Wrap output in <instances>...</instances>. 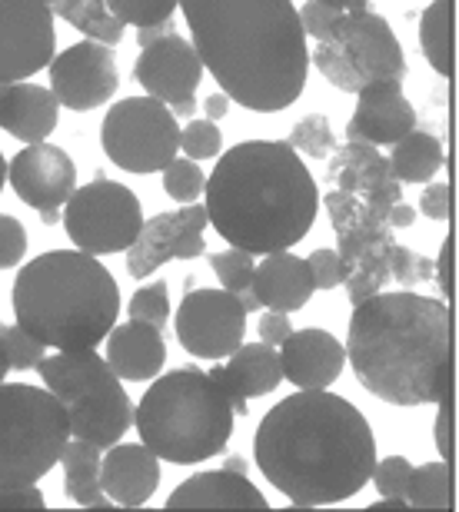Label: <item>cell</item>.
I'll use <instances>...</instances> for the list:
<instances>
[{"label":"cell","mask_w":459,"mask_h":512,"mask_svg":"<svg viewBox=\"0 0 459 512\" xmlns=\"http://www.w3.org/2000/svg\"><path fill=\"white\" fill-rule=\"evenodd\" d=\"M54 14L64 17L70 27H77L87 40L97 44H120L124 40V20H117L107 10V0H57Z\"/></svg>","instance_id":"32"},{"label":"cell","mask_w":459,"mask_h":512,"mask_svg":"<svg viewBox=\"0 0 459 512\" xmlns=\"http://www.w3.org/2000/svg\"><path fill=\"white\" fill-rule=\"evenodd\" d=\"M40 220H44V223H57V220H64V217H60V207H47V210H40Z\"/></svg>","instance_id":"58"},{"label":"cell","mask_w":459,"mask_h":512,"mask_svg":"<svg viewBox=\"0 0 459 512\" xmlns=\"http://www.w3.org/2000/svg\"><path fill=\"white\" fill-rule=\"evenodd\" d=\"M436 406H440L436 409V423H433L436 453L443 456V463L453 466V459H456V389L446 393Z\"/></svg>","instance_id":"43"},{"label":"cell","mask_w":459,"mask_h":512,"mask_svg":"<svg viewBox=\"0 0 459 512\" xmlns=\"http://www.w3.org/2000/svg\"><path fill=\"white\" fill-rule=\"evenodd\" d=\"M167 512H267L270 503L237 469H210L190 476L167 499Z\"/></svg>","instance_id":"20"},{"label":"cell","mask_w":459,"mask_h":512,"mask_svg":"<svg viewBox=\"0 0 459 512\" xmlns=\"http://www.w3.org/2000/svg\"><path fill=\"white\" fill-rule=\"evenodd\" d=\"M297 14H300L303 34L313 37V40H320V37H326V30H330L336 20H340V14H346V10L323 4V0H306L303 10H297Z\"/></svg>","instance_id":"46"},{"label":"cell","mask_w":459,"mask_h":512,"mask_svg":"<svg viewBox=\"0 0 459 512\" xmlns=\"http://www.w3.org/2000/svg\"><path fill=\"white\" fill-rule=\"evenodd\" d=\"M210 266H213V273H217V280L223 283V290L240 293V290H250V276L257 263H253V253L230 247L223 253H213Z\"/></svg>","instance_id":"39"},{"label":"cell","mask_w":459,"mask_h":512,"mask_svg":"<svg viewBox=\"0 0 459 512\" xmlns=\"http://www.w3.org/2000/svg\"><path fill=\"white\" fill-rule=\"evenodd\" d=\"M253 459L293 506H336L370 483L376 439L350 399L330 389H300L260 419Z\"/></svg>","instance_id":"1"},{"label":"cell","mask_w":459,"mask_h":512,"mask_svg":"<svg viewBox=\"0 0 459 512\" xmlns=\"http://www.w3.org/2000/svg\"><path fill=\"white\" fill-rule=\"evenodd\" d=\"M203 70L253 114L293 107L310 74V47L293 0H180Z\"/></svg>","instance_id":"2"},{"label":"cell","mask_w":459,"mask_h":512,"mask_svg":"<svg viewBox=\"0 0 459 512\" xmlns=\"http://www.w3.org/2000/svg\"><path fill=\"white\" fill-rule=\"evenodd\" d=\"M250 293L257 296L260 306H267V310L293 313L310 303L316 286H313L306 260L293 256L290 250H280V253H267L263 263L253 266Z\"/></svg>","instance_id":"26"},{"label":"cell","mask_w":459,"mask_h":512,"mask_svg":"<svg viewBox=\"0 0 459 512\" xmlns=\"http://www.w3.org/2000/svg\"><path fill=\"white\" fill-rule=\"evenodd\" d=\"M390 280H396L400 286H416V283L433 280V260H426V256L413 253L410 247H403V243H396L390 253Z\"/></svg>","instance_id":"41"},{"label":"cell","mask_w":459,"mask_h":512,"mask_svg":"<svg viewBox=\"0 0 459 512\" xmlns=\"http://www.w3.org/2000/svg\"><path fill=\"white\" fill-rule=\"evenodd\" d=\"M406 503L420 512H450L453 509V466L450 463H426L413 466Z\"/></svg>","instance_id":"33"},{"label":"cell","mask_w":459,"mask_h":512,"mask_svg":"<svg viewBox=\"0 0 459 512\" xmlns=\"http://www.w3.org/2000/svg\"><path fill=\"white\" fill-rule=\"evenodd\" d=\"M4 90H7V84H0V97H4Z\"/></svg>","instance_id":"61"},{"label":"cell","mask_w":459,"mask_h":512,"mask_svg":"<svg viewBox=\"0 0 459 512\" xmlns=\"http://www.w3.org/2000/svg\"><path fill=\"white\" fill-rule=\"evenodd\" d=\"M100 459L104 449H97L94 443L70 436L64 449H60V463H64V493L70 503L90 506L97 496H104L100 489Z\"/></svg>","instance_id":"30"},{"label":"cell","mask_w":459,"mask_h":512,"mask_svg":"<svg viewBox=\"0 0 459 512\" xmlns=\"http://www.w3.org/2000/svg\"><path fill=\"white\" fill-rule=\"evenodd\" d=\"M4 183H7V160H4V153H0V190H4Z\"/></svg>","instance_id":"60"},{"label":"cell","mask_w":459,"mask_h":512,"mask_svg":"<svg viewBox=\"0 0 459 512\" xmlns=\"http://www.w3.org/2000/svg\"><path fill=\"white\" fill-rule=\"evenodd\" d=\"M64 227L77 250L90 256H110L124 253L137 240L140 227H144V210L130 187L97 177L94 183L70 193Z\"/></svg>","instance_id":"10"},{"label":"cell","mask_w":459,"mask_h":512,"mask_svg":"<svg viewBox=\"0 0 459 512\" xmlns=\"http://www.w3.org/2000/svg\"><path fill=\"white\" fill-rule=\"evenodd\" d=\"M27 253V230L17 217L0 213V270H10Z\"/></svg>","instance_id":"45"},{"label":"cell","mask_w":459,"mask_h":512,"mask_svg":"<svg viewBox=\"0 0 459 512\" xmlns=\"http://www.w3.org/2000/svg\"><path fill=\"white\" fill-rule=\"evenodd\" d=\"M306 266H310L316 290H333V286H340L346 276H350V270H346V263L340 260L336 250H313L306 256Z\"/></svg>","instance_id":"44"},{"label":"cell","mask_w":459,"mask_h":512,"mask_svg":"<svg viewBox=\"0 0 459 512\" xmlns=\"http://www.w3.org/2000/svg\"><path fill=\"white\" fill-rule=\"evenodd\" d=\"M67 439V409L47 386L0 383V489L37 486Z\"/></svg>","instance_id":"7"},{"label":"cell","mask_w":459,"mask_h":512,"mask_svg":"<svg viewBox=\"0 0 459 512\" xmlns=\"http://www.w3.org/2000/svg\"><path fill=\"white\" fill-rule=\"evenodd\" d=\"M420 47L436 74L450 80L456 70V0H433L420 17Z\"/></svg>","instance_id":"29"},{"label":"cell","mask_w":459,"mask_h":512,"mask_svg":"<svg viewBox=\"0 0 459 512\" xmlns=\"http://www.w3.org/2000/svg\"><path fill=\"white\" fill-rule=\"evenodd\" d=\"M57 114V97L47 87L27 84V80L7 84L0 97V127L24 143H44L57 127Z\"/></svg>","instance_id":"28"},{"label":"cell","mask_w":459,"mask_h":512,"mask_svg":"<svg viewBox=\"0 0 459 512\" xmlns=\"http://www.w3.org/2000/svg\"><path fill=\"white\" fill-rule=\"evenodd\" d=\"M210 227L207 207L203 203H187L180 210L157 213L140 227L137 240L127 247V273L134 280L157 273L170 260H197L207 250L203 230Z\"/></svg>","instance_id":"15"},{"label":"cell","mask_w":459,"mask_h":512,"mask_svg":"<svg viewBox=\"0 0 459 512\" xmlns=\"http://www.w3.org/2000/svg\"><path fill=\"white\" fill-rule=\"evenodd\" d=\"M326 183L360 197L383 220L390 217L393 203L403 200V183L390 173V157H383L370 143L346 140V147L333 150V160L326 167Z\"/></svg>","instance_id":"18"},{"label":"cell","mask_w":459,"mask_h":512,"mask_svg":"<svg viewBox=\"0 0 459 512\" xmlns=\"http://www.w3.org/2000/svg\"><path fill=\"white\" fill-rule=\"evenodd\" d=\"M247 310L230 290H193L177 310V340L193 360H227L243 343Z\"/></svg>","instance_id":"11"},{"label":"cell","mask_w":459,"mask_h":512,"mask_svg":"<svg viewBox=\"0 0 459 512\" xmlns=\"http://www.w3.org/2000/svg\"><path fill=\"white\" fill-rule=\"evenodd\" d=\"M160 173H163V193L177 203H193L203 193V187H207L200 163L190 157H173Z\"/></svg>","instance_id":"35"},{"label":"cell","mask_w":459,"mask_h":512,"mask_svg":"<svg viewBox=\"0 0 459 512\" xmlns=\"http://www.w3.org/2000/svg\"><path fill=\"white\" fill-rule=\"evenodd\" d=\"M7 373H10V363H7V353H4V343H0V383L7 380Z\"/></svg>","instance_id":"59"},{"label":"cell","mask_w":459,"mask_h":512,"mask_svg":"<svg viewBox=\"0 0 459 512\" xmlns=\"http://www.w3.org/2000/svg\"><path fill=\"white\" fill-rule=\"evenodd\" d=\"M100 143L110 163L127 173H160L180 150V124L157 97H127L107 110Z\"/></svg>","instance_id":"9"},{"label":"cell","mask_w":459,"mask_h":512,"mask_svg":"<svg viewBox=\"0 0 459 512\" xmlns=\"http://www.w3.org/2000/svg\"><path fill=\"white\" fill-rule=\"evenodd\" d=\"M160 486V459L144 443H117L104 449L100 459V489L120 509H137L150 503Z\"/></svg>","instance_id":"23"},{"label":"cell","mask_w":459,"mask_h":512,"mask_svg":"<svg viewBox=\"0 0 459 512\" xmlns=\"http://www.w3.org/2000/svg\"><path fill=\"white\" fill-rule=\"evenodd\" d=\"M290 333H293V326H290V320H287V313L267 310V313L260 316V343L280 346Z\"/></svg>","instance_id":"51"},{"label":"cell","mask_w":459,"mask_h":512,"mask_svg":"<svg viewBox=\"0 0 459 512\" xmlns=\"http://www.w3.org/2000/svg\"><path fill=\"white\" fill-rule=\"evenodd\" d=\"M343 363V343L326 330H300L280 343L283 380H290L297 389H330L340 380Z\"/></svg>","instance_id":"22"},{"label":"cell","mask_w":459,"mask_h":512,"mask_svg":"<svg viewBox=\"0 0 459 512\" xmlns=\"http://www.w3.org/2000/svg\"><path fill=\"white\" fill-rule=\"evenodd\" d=\"M57 54L54 10L44 0H0V84L34 77Z\"/></svg>","instance_id":"13"},{"label":"cell","mask_w":459,"mask_h":512,"mask_svg":"<svg viewBox=\"0 0 459 512\" xmlns=\"http://www.w3.org/2000/svg\"><path fill=\"white\" fill-rule=\"evenodd\" d=\"M210 227L253 256L290 250L313 230L320 193L303 157L283 140H243L203 187Z\"/></svg>","instance_id":"4"},{"label":"cell","mask_w":459,"mask_h":512,"mask_svg":"<svg viewBox=\"0 0 459 512\" xmlns=\"http://www.w3.org/2000/svg\"><path fill=\"white\" fill-rule=\"evenodd\" d=\"M410 476H413V466L410 459L403 456H386V459H376L373 466V486L380 496H403L406 499V486H410Z\"/></svg>","instance_id":"42"},{"label":"cell","mask_w":459,"mask_h":512,"mask_svg":"<svg viewBox=\"0 0 459 512\" xmlns=\"http://www.w3.org/2000/svg\"><path fill=\"white\" fill-rule=\"evenodd\" d=\"M410 130H416V110L403 94V80H380L356 94V114L346 124V140L393 147Z\"/></svg>","instance_id":"19"},{"label":"cell","mask_w":459,"mask_h":512,"mask_svg":"<svg viewBox=\"0 0 459 512\" xmlns=\"http://www.w3.org/2000/svg\"><path fill=\"white\" fill-rule=\"evenodd\" d=\"M290 147L303 153L310 160H330V153L336 150V137H333V127L330 120L323 114H310L293 124L290 130Z\"/></svg>","instance_id":"34"},{"label":"cell","mask_w":459,"mask_h":512,"mask_svg":"<svg viewBox=\"0 0 459 512\" xmlns=\"http://www.w3.org/2000/svg\"><path fill=\"white\" fill-rule=\"evenodd\" d=\"M180 150L187 153L190 160L220 157L223 133L217 130V124H213V120H190V124L180 130Z\"/></svg>","instance_id":"40"},{"label":"cell","mask_w":459,"mask_h":512,"mask_svg":"<svg viewBox=\"0 0 459 512\" xmlns=\"http://www.w3.org/2000/svg\"><path fill=\"white\" fill-rule=\"evenodd\" d=\"M433 280H436V286H440L443 300L450 303L453 293H456V240L453 237L443 240V250L433 260Z\"/></svg>","instance_id":"47"},{"label":"cell","mask_w":459,"mask_h":512,"mask_svg":"<svg viewBox=\"0 0 459 512\" xmlns=\"http://www.w3.org/2000/svg\"><path fill=\"white\" fill-rule=\"evenodd\" d=\"M326 210L336 233V253L346 263V270L373 273L383 286L390 283V253L396 247V230L390 220L376 217L360 197L346 190L326 193Z\"/></svg>","instance_id":"12"},{"label":"cell","mask_w":459,"mask_h":512,"mask_svg":"<svg viewBox=\"0 0 459 512\" xmlns=\"http://www.w3.org/2000/svg\"><path fill=\"white\" fill-rule=\"evenodd\" d=\"M346 356L356 383L390 406H430L456 389L453 310L420 293H376L353 306Z\"/></svg>","instance_id":"3"},{"label":"cell","mask_w":459,"mask_h":512,"mask_svg":"<svg viewBox=\"0 0 459 512\" xmlns=\"http://www.w3.org/2000/svg\"><path fill=\"white\" fill-rule=\"evenodd\" d=\"M343 286H346V300H350V306H360L363 300H370V296L383 293V283L376 280L373 273H363V270H350Z\"/></svg>","instance_id":"50"},{"label":"cell","mask_w":459,"mask_h":512,"mask_svg":"<svg viewBox=\"0 0 459 512\" xmlns=\"http://www.w3.org/2000/svg\"><path fill=\"white\" fill-rule=\"evenodd\" d=\"M386 220H390V227L393 230H406V227H413V223H416V210L410 207V203H393V210H390V217H386Z\"/></svg>","instance_id":"53"},{"label":"cell","mask_w":459,"mask_h":512,"mask_svg":"<svg viewBox=\"0 0 459 512\" xmlns=\"http://www.w3.org/2000/svg\"><path fill=\"white\" fill-rule=\"evenodd\" d=\"M37 370L44 386L64 406L120 383V376L110 370L107 356H100L97 350H57L54 356H44Z\"/></svg>","instance_id":"25"},{"label":"cell","mask_w":459,"mask_h":512,"mask_svg":"<svg viewBox=\"0 0 459 512\" xmlns=\"http://www.w3.org/2000/svg\"><path fill=\"white\" fill-rule=\"evenodd\" d=\"M44 4H57V0H44Z\"/></svg>","instance_id":"62"},{"label":"cell","mask_w":459,"mask_h":512,"mask_svg":"<svg viewBox=\"0 0 459 512\" xmlns=\"http://www.w3.org/2000/svg\"><path fill=\"white\" fill-rule=\"evenodd\" d=\"M233 419L237 413L223 389L193 366L160 376L134 409L140 443L173 466H197L220 456L233 436Z\"/></svg>","instance_id":"6"},{"label":"cell","mask_w":459,"mask_h":512,"mask_svg":"<svg viewBox=\"0 0 459 512\" xmlns=\"http://www.w3.org/2000/svg\"><path fill=\"white\" fill-rule=\"evenodd\" d=\"M107 363L120 380L127 383H147L157 380L167 363V346H163L160 330L147 323H114L107 333Z\"/></svg>","instance_id":"27"},{"label":"cell","mask_w":459,"mask_h":512,"mask_svg":"<svg viewBox=\"0 0 459 512\" xmlns=\"http://www.w3.org/2000/svg\"><path fill=\"white\" fill-rule=\"evenodd\" d=\"M210 376H213V383L223 389V396L230 399L233 413L247 416L250 399L270 396L273 389L283 383V366H280L277 346H267V343L243 346L240 343L237 350L230 353V363L213 366Z\"/></svg>","instance_id":"21"},{"label":"cell","mask_w":459,"mask_h":512,"mask_svg":"<svg viewBox=\"0 0 459 512\" xmlns=\"http://www.w3.org/2000/svg\"><path fill=\"white\" fill-rule=\"evenodd\" d=\"M177 7H180V0H107L110 14L130 27H147V24H160V20H173V10Z\"/></svg>","instance_id":"38"},{"label":"cell","mask_w":459,"mask_h":512,"mask_svg":"<svg viewBox=\"0 0 459 512\" xmlns=\"http://www.w3.org/2000/svg\"><path fill=\"white\" fill-rule=\"evenodd\" d=\"M310 64L343 94H360L380 80H403L406 57L390 20L373 10H353L316 40Z\"/></svg>","instance_id":"8"},{"label":"cell","mask_w":459,"mask_h":512,"mask_svg":"<svg viewBox=\"0 0 459 512\" xmlns=\"http://www.w3.org/2000/svg\"><path fill=\"white\" fill-rule=\"evenodd\" d=\"M14 320L54 350H94L120 316V286L97 256L84 250H50L20 266Z\"/></svg>","instance_id":"5"},{"label":"cell","mask_w":459,"mask_h":512,"mask_svg":"<svg viewBox=\"0 0 459 512\" xmlns=\"http://www.w3.org/2000/svg\"><path fill=\"white\" fill-rule=\"evenodd\" d=\"M207 117L210 120H220V117H227V110H230V97L227 94H213V97H207Z\"/></svg>","instance_id":"54"},{"label":"cell","mask_w":459,"mask_h":512,"mask_svg":"<svg viewBox=\"0 0 459 512\" xmlns=\"http://www.w3.org/2000/svg\"><path fill=\"white\" fill-rule=\"evenodd\" d=\"M134 77L147 90V97H157L160 104L173 107L180 100L197 97V87L203 84V60L190 40H183L180 34H167L140 47Z\"/></svg>","instance_id":"16"},{"label":"cell","mask_w":459,"mask_h":512,"mask_svg":"<svg viewBox=\"0 0 459 512\" xmlns=\"http://www.w3.org/2000/svg\"><path fill=\"white\" fill-rule=\"evenodd\" d=\"M167 34H173V20H160V24L137 27V44L147 47V44H153V40H160V37H167Z\"/></svg>","instance_id":"52"},{"label":"cell","mask_w":459,"mask_h":512,"mask_svg":"<svg viewBox=\"0 0 459 512\" xmlns=\"http://www.w3.org/2000/svg\"><path fill=\"white\" fill-rule=\"evenodd\" d=\"M0 343H4L10 370H37L47 356V346L17 323H0Z\"/></svg>","instance_id":"36"},{"label":"cell","mask_w":459,"mask_h":512,"mask_svg":"<svg viewBox=\"0 0 459 512\" xmlns=\"http://www.w3.org/2000/svg\"><path fill=\"white\" fill-rule=\"evenodd\" d=\"M64 409L70 419V436L94 443L97 449L117 446L127 436V429L134 426V403H130L124 383L100 389L94 396L74 399Z\"/></svg>","instance_id":"24"},{"label":"cell","mask_w":459,"mask_h":512,"mask_svg":"<svg viewBox=\"0 0 459 512\" xmlns=\"http://www.w3.org/2000/svg\"><path fill=\"white\" fill-rule=\"evenodd\" d=\"M443 143L433 133L410 130L403 140L393 143L390 153V173L400 183H430L443 170Z\"/></svg>","instance_id":"31"},{"label":"cell","mask_w":459,"mask_h":512,"mask_svg":"<svg viewBox=\"0 0 459 512\" xmlns=\"http://www.w3.org/2000/svg\"><path fill=\"white\" fill-rule=\"evenodd\" d=\"M10 190L17 193V200H24L27 207L47 210V207H64L70 193L77 190V167L74 157L64 147L54 143H27L24 150L10 160L7 167Z\"/></svg>","instance_id":"17"},{"label":"cell","mask_w":459,"mask_h":512,"mask_svg":"<svg viewBox=\"0 0 459 512\" xmlns=\"http://www.w3.org/2000/svg\"><path fill=\"white\" fill-rule=\"evenodd\" d=\"M197 114V100H180V104H173V117H193Z\"/></svg>","instance_id":"56"},{"label":"cell","mask_w":459,"mask_h":512,"mask_svg":"<svg viewBox=\"0 0 459 512\" xmlns=\"http://www.w3.org/2000/svg\"><path fill=\"white\" fill-rule=\"evenodd\" d=\"M47 67L50 94L57 97L60 107L74 110V114H87V110L110 104L120 87L117 60L110 47L97 44V40H80L64 54H54Z\"/></svg>","instance_id":"14"},{"label":"cell","mask_w":459,"mask_h":512,"mask_svg":"<svg viewBox=\"0 0 459 512\" xmlns=\"http://www.w3.org/2000/svg\"><path fill=\"white\" fill-rule=\"evenodd\" d=\"M237 296H240V303H243V310H247V313L260 310V300H257V296H253L250 290H240Z\"/></svg>","instance_id":"57"},{"label":"cell","mask_w":459,"mask_h":512,"mask_svg":"<svg viewBox=\"0 0 459 512\" xmlns=\"http://www.w3.org/2000/svg\"><path fill=\"white\" fill-rule=\"evenodd\" d=\"M420 210H423L430 220H436V223H446V220H450V213H453L450 187H446V183H433V180H430V187L423 190Z\"/></svg>","instance_id":"49"},{"label":"cell","mask_w":459,"mask_h":512,"mask_svg":"<svg viewBox=\"0 0 459 512\" xmlns=\"http://www.w3.org/2000/svg\"><path fill=\"white\" fill-rule=\"evenodd\" d=\"M130 320L137 323H147L153 330H167L170 323V286L157 280L150 286H140L134 293V300H130Z\"/></svg>","instance_id":"37"},{"label":"cell","mask_w":459,"mask_h":512,"mask_svg":"<svg viewBox=\"0 0 459 512\" xmlns=\"http://www.w3.org/2000/svg\"><path fill=\"white\" fill-rule=\"evenodd\" d=\"M323 4L340 7L346 14H353V10H370V0H323Z\"/></svg>","instance_id":"55"},{"label":"cell","mask_w":459,"mask_h":512,"mask_svg":"<svg viewBox=\"0 0 459 512\" xmlns=\"http://www.w3.org/2000/svg\"><path fill=\"white\" fill-rule=\"evenodd\" d=\"M44 493L37 486L0 489V512H44Z\"/></svg>","instance_id":"48"}]
</instances>
